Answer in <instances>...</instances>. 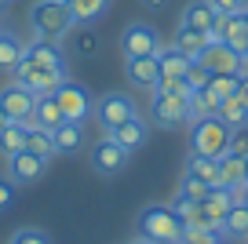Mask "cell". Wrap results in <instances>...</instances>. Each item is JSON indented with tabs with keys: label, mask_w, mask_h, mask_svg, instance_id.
I'll return each mask as SVG.
<instances>
[{
	"label": "cell",
	"mask_w": 248,
	"mask_h": 244,
	"mask_svg": "<svg viewBox=\"0 0 248 244\" xmlns=\"http://www.w3.org/2000/svg\"><path fill=\"white\" fill-rule=\"evenodd\" d=\"M241 22H245V30H248V8H245V11H241Z\"/></svg>",
	"instance_id": "obj_42"
},
{
	"label": "cell",
	"mask_w": 248,
	"mask_h": 244,
	"mask_svg": "<svg viewBox=\"0 0 248 244\" xmlns=\"http://www.w3.org/2000/svg\"><path fill=\"white\" fill-rule=\"evenodd\" d=\"M51 142H55V153H80V146H84V124L80 121H62L59 128L51 131Z\"/></svg>",
	"instance_id": "obj_15"
},
{
	"label": "cell",
	"mask_w": 248,
	"mask_h": 244,
	"mask_svg": "<svg viewBox=\"0 0 248 244\" xmlns=\"http://www.w3.org/2000/svg\"><path fill=\"white\" fill-rule=\"evenodd\" d=\"M157 62H161V80H186V69H190L194 59H186V55L171 44V47H161V51H157Z\"/></svg>",
	"instance_id": "obj_17"
},
{
	"label": "cell",
	"mask_w": 248,
	"mask_h": 244,
	"mask_svg": "<svg viewBox=\"0 0 248 244\" xmlns=\"http://www.w3.org/2000/svg\"><path fill=\"white\" fill-rule=\"evenodd\" d=\"M183 219L171 212V204H146L139 212V237L154 244H183Z\"/></svg>",
	"instance_id": "obj_3"
},
{
	"label": "cell",
	"mask_w": 248,
	"mask_h": 244,
	"mask_svg": "<svg viewBox=\"0 0 248 244\" xmlns=\"http://www.w3.org/2000/svg\"><path fill=\"white\" fill-rule=\"evenodd\" d=\"M150 121H154L157 128H183V124L190 121V99H179V95H168V92H157L154 88Z\"/></svg>",
	"instance_id": "obj_5"
},
{
	"label": "cell",
	"mask_w": 248,
	"mask_h": 244,
	"mask_svg": "<svg viewBox=\"0 0 248 244\" xmlns=\"http://www.w3.org/2000/svg\"><path fill=\"white\" fill-rule=\"evenodd\" d=\"M26 138H30V124H26V121H11L8 128L0 131V157L8 160L11 153L26 150Z\"/></svg>",
	"instance_id": "obj_22"
},
{
	"label": "cell",
	"mask_w": 248,
	"mask_h": 244,
	"mask_svg": "<svg viewBox=\"0 0 248 244\" xmlns=\"http://www.w3.org/2000/svg\"><path fill=\"white\" fill-rule=\"evenodd\" d=\"M44 168H47V157H37L33 150H18V153H11V157H8V179L15 186L37 183V179L44 175Z\"/></svg>",
	"instance_id": "obj_11"
},
{
	"label": "cell",
	"mask_w": 248,
	"mask_h": 244,
	"mask_svg": "<svg viewBox=\"0 0 248 244\" xmlns=\"http://www.w3.org/2000/svg\"><path fill=\"white\" fill-rule=\"evenodd\" d=\"M171 44H175L179 51L186 55V59H201V51L208 47V33H201V30H194V26L179 22V30H175V37H171Z\"/></svg>",
	"instance_id": "obj_18"
},
{
	"label": "cell",
	"mask_w": 248,
	"mask_h": 244,
	"mask_svg": "<svg viewBox=\"0 0 248 244\" xmlns=\"http://www.w3.org/2000/svg\"><path fill=\"white\" fill-rule=\"evenodd\" d=\"M237 99L248 106V73H241V76H237Z\"/></svg>",
	"instance_id": "obj_39"
},
{
	"label": "cell",
	"mask_w": 248,
	"mask_h": 244,
	"mask_svg": "<svg viewBox=\"0 0 248 244\" xmlns=\"http://www.w3.org/2000/svg\"><path fill=\"white\" fill-rule=\"evenodd\" d=\"M212 190H216V186H208L204 179L190 175V171H186V175L179 179V197H186V200H204Z\"/></svg>",
	"instance_id": "obj_28"
},
{
	"label": "cell",
	"mask_w": 248,
	"mask_h": 244,
	"mask_svg": "<svg viewBox=\"0 0 248 244\" xmlns=\"http://www.w3.org/2000/svg\"><path fill=\"white\" fill-rule=\"evenodd\" d=\"M66 80V55L59 40H33L22 47V62L15 66V84L30 88L33 95H51Z\"/></svg>",
	"instance_id": "obj_1"
},
{
	"label": "cell",
	"mask_w": 248,
	"mask_h": 244,
	"mask_svg": "<svg viewBox=\"0 0 248 244\" xmlns=\"http://www.w3.org/2000/svg\"><path fill=\"white\" fill-rule=\"evenodd\" d=\"M8 124H11V117H8V113H4V106H0V131L8 128Z\"/></svg>",
	"instance_id": "obj_40"
},
{
	"label": "cell",
	"mask_w": 248,
	"mask_h": 244,
	"mask_svg": "<svg viewBox=\"0 0 248 244\" xmlns=\"http://www.w3.org/2000/svg\"><path fill=\"white\" fill-rule=\"evenodd\" d=\"M18 62H22V40L11 30H0V73H15Z\"/></svg>",
	"instance_id": "obj_23"
},
{
	"label": "cell",
	"mask_w": 248,
	"mask_h": 244,
	"mask_svg": "<svg viewBox=\"0 0 248 244\" xmlns=\"http://www.w3.org/2000/svg\"><path fill=\"white\" fill-rule=\"evenodd\" d=\"M241 204H245V208H248V186H245V193H241Z\"/></svg>",
	"instance_id": "obj_43"
},
{
	"label": "cell",
	"mask_w": 248,
	"mask_h": 244,
	"mask_svg": "<svg viewBox=\"0 0 248 244\" xmlns=\"http://www.w3.org/2000/svg\"><path fill=\"white\" fill-rule=\"evenodd\" d=\"M157 92H168V95H179V99H190V95H194V88L186 84V80H161V84H157Z\"/></svg>",
	"instance_id": "obj_36"
},
{
	"label": "cell",
	"mask_w": 248,
	"mask_h": 244,
	"mask_svg": "<svg viewBox=\"0 0 248 244\" xmlns=\"http://www.w3.org/2000/svg\"><path fill=\"white\" fill-rule=\"evenodd\" d=\"M109 0H70V11L77 22H92V18H99L102 11H106Z\"/></svg>",
	"instance_id": "obj_30"
},
{
	"label": "cell",
	"mask_w": 248,
	"mask_h": 244,
	"mask_svg": "<svg viewBox=\"0 0 248 244\" xmlns=\"http://www.w3.org/2000/svg\"><path fill=\"white\" fill-rule=\"evenodd\" d=\"M201 62L204 69H208L212 76L216 73H230V76H241V73H248V66H245V55L241 51H233L230 44H223V40H208V47L201 51Z\"/></svg>",
	"instance_id": "obj_7"
},
{
	"label": "cell",
	"mask_w": 248,
	"mask_h": 244,
	"mask_svg": "<svg viewBox=\"0 0 248 244\" xmlns=\"http://www.w3.org/2000/svg\"><path fill=\"white\" fill-rule=\"evenodd\" d=\"M124 76L135 88L154 92L161 84V62H157V55H132V59H124Z\"/></svg>",
	"instance_id": "obj_12"
},
{
	"label": "cell",
	"mask_w": 248,
	"mask_h": 244,
	"mask_svg": "<svg viewBox=\"0 0 248 244\" xmlns=\"http://www.w3.org/2000/svg\"><path fill=\"white\" fill-rule=\"evenodd\" d=\"M186 171L197 179H204L208 186H219V160L216 157H201V153H190L186 160Z\"/></svg>",
	"instance_id": "obj_25"
},
{
	"label": "cell",
	"mask_w": 248,
	"mask_h": 244,
	"mask_svg": "<svg viewBox=\"0 0 248 244\" xmlns=\"http://www.w3.org/2000/svg\"><path fill=\"white\" fill-rule=\"evenodd\" d=\"M219 233L226 237V241H248V208L241 204H233L230 212H226V219H223V226H219Z\"/></svg>",
	"instance_id": "obj_21"
},
{
	"label": "cell",
	"mask_w": 248,
	"mask_h": 244,
	"mask_svg": "<svg viewBox=\"0 0 248 244\" xmlns=\"http://www.w3.org/2000/svg\"><path fill=\"white\" fill-rule=\"evenodd\" d=\"M4 4H8V0H0V11H4Z\"/></svg>",
	"instance_id": "obj_47"
},
{
	"label": "cell",
	"mask_w": 248,
	"mask_h": 244,
	"mask_svg": "<svg viewBox=\"0 0 248 244\" xmlns=\"http://www.w3.org/2000/svg\"><path fill=\"white\" fill-rule=\"evenodd\" d=\"M226 153L248 157V124H241V128H230V150H226Z\"/></svg>",
	"instance_id": "obj_35"
},
{
	"label": "cell",
	"mask_w": 248,
	"mask_h": 244,
	"mask_svg": "<svg viewBox=\"0 0 248 244\" xmlns=\"http://www.w3.org/2000/svg\"><path fill=\"white\" fill-rule=\"evenodd\" d=\"M161 37H157V30L150 22H128L121 30V51L124 59H132V55H157L161 51Z\"/></svg>",
	"instance_id": "obj_9"
},
{
	"label": "cell",
	"mask_w": 248,
	"mask_h": 244,
	"mask_svg": "<svg viewBox=\"0 0 248 244\" xmlns=\"http://www.w3.org/2000/svg\"><path fill=\"white\" fill-rule=\"evenodd\" d=\"M0 106H4V113H8L11 121L30 124L33 106H37V95H33L30 88H22V84H8V88H0Z\"/></svg>",
	"instance_id": "obj_13"
},
{
	"label": "cell",
	"mask_w": 248,
	"mask_h": 244,
	"mask_svg": "<svg viewBox=\"0 0 248 244\" xmlns=\"http://www.w3.org/2000/svg\"><path fill=\"white\" fill-rule=\"evenodd\" d=\"M208 4L219 11V15H241V11L248 8V0H208Z\"/></svg>",
	"instance_id": "obj_37"
},
{
	"label": "cell",
	"mask_w": 248,
	"mask_h": 244,
	"mask_svg": "<svg viewBox=\"0 0 248 244\" xmlns=\"http://www.w3.org/2000/svg\"><path fill=\"white\" fill-rule=\"evenodd\" d=\"M66 37H70V51L84 55V59L99 55V33H95L92 26H80V30H70Z\"/></svg>",
	"instance_id": "obj_24"
},
{
	"label": "cell",
	"mask_w": 248,
	"mask_h": 244,
	"mask_svg": "<svg viewBox=\"0 0 248 244\" xmlns=\"http://www.w3.org/2000/svg\"><path fill=\"white\" fill-rule=\"evenodd\" d=\"M208 92L216 95L219 102L230 99V95H237V76H230V73H216V76L208 80Z\"/></svg>",
	"instance_id": "obj_31"
},
{
	"label": "cell",
	"mask_w": 248,
	"mask_h": 244,
	"mask_svg": "<svg viewBox=\"0 0 248 244\" xmlns=\"http://www.w3.org/2000/svg\"><path fill=\"white\" fill-rule=\"evenodd\" d=\"M230 150V124L219 113L212 117H197L190 121V153H201V157H223Z\"/></svg>",
	"instance_id": "obj_4"
},
{
	"label": "cell",
	"mask_w": 248,
	"mask_h": 244,
	"mask_svg": "<svg viewBox=\"0 0 248 244\" xmlns=\"http://www.w3.org/2000/svg\"><path fill=\"white\" fill-rule=\"evenodd\" d=\"M11 244H51V237H47L44 229H37V226H22V229H15Z\"/></svg>",
	"instance_id": "obj_33"
},
{
	"label": "cell",
	"mask_w": 248,
	"mask_h": 244,
	"mask_svg": "<svg viewBox=\"0 0 248 244\" xmlns=\"http://www.w3.org/2000/svg\"><path fill=\"white\" fill-rule=\"evenodd\" d=\"M62 121H66V113L59 109L55 95H37V106H33V117H30V124H33V128L55 131V128H59Z\"/></svg>",
	"instance_id": "obj_16"
},
{
	"label": "cell",
	"mask_w": 248,
	"mask_h": 244,
	"mask_svg": "<svg viewBox=\"0 0 248 244\" xmlns=\"http://www.w3.org/2000/svg\"><path fill=\"white\" fill-rule=\"evenodd\" d=\"M245 175H248V157H245Z\"/></svg>",
	"instance_id": "obj_46"
},
{
	"label": "cell",
	"mask_w": 248,
	"mask_h": 244,
	"mask_svg": "<svg viewBox=\"0 0 248 244\" xmlns=\"http://www.w3.org/2000/svg\"><path fill=\"white\" fill-rule=\"evenodd\" d=\"M128 157H132V153L124 150L113 135L99 138V142L92 146V168L99 171V175H121V171L128 168Z\"/></svg>",
	"instance_id": "obj_10"
},
{
	"label": "cell",
	"mask_w": 248,
	"mask_h": 244,
	"mask_svg": "<svg viewBox=\"0 0 248 244\" xmlns=\"http://www.w3.org/2000/svg\"><path fill=\"white\" fill-rule=\"evenodd\" d=\"M183 244H223V233L219 229H190L186 226Z\"/></svg>",
	"instance_id": "obj_32"
},
{
	"label": "cell",
	"mask_w": 248,
	"mask_h": 244,
	"mask_svg": "<svg viewBox=\"0 0 248 244\" xmlns=\"http://www.w3.org/2000/svg\"><path fill=\"white\" fill-rule=\"evenodd\" d=\"M219 186L230 190L233 200H241V193H245V186H248L245 157H237V153H223V157H219Z\"/></svg>",
	"instance_id": "obj_14"
},
{
	"label": "cell",
	"mask_w": 248,
	"mask_h": 244,
	"mask_svg": "<svg viewBox=\"0 0 248 244\" xmlns=\"http://www.w3.org/2000/svg\"><path fill=\"white\" fill-rule=\"evenodd\" d=\"M26 150H33L37 157H47V160H51V157H55L51 131H44V128H33V124H30V138H26Z\"/></svg>",
	"instance_id": "obj_29"
},
{
	"label": "cell",
	"mask_w": 248,
	"mask_h": 244,
	"mask_svg": "<svg viewBox=\"0 0 248 244\" xmlns=\"http://www.w3.org/2000/svg\"><path fill=\"white\" fill-rule=\"evenodd\" d=\"M208 80H212V73H208V69H204L201 62L194 59V62H190V69H186V84L197 92V88H208Z\"/></svg>",
	"instance_id": "obj_34"
},
{
	"label": "cell",
	"mask_w": 248,
	"mask_h": 244,
	"mask_svg": "<svg viewBox=\"0 0 248 244\" xmlns=\"http://www.w3.org/2000/svg\"><path fill=\"white\" fill-rule=\"evenodd\" d=\"M30 26L40 40H62L77 26V18L70 11V0H37L30 8Z\"/></svg>",
	"instance_id": "obj_2"
},
{
	"label": "cell",
	"mask_w": 248,
	"mask_h": 244,
	"mask_svg": "<svg viewBox=\"0 0 248 244\" xmlns=\"http://www.w3.org/2000/svg\"><path fill=\"white\" fill-rule=\"evenodd\" d=\"M51 95H55V102H59V109L66 113V121H80L84 124L88 117L95 113V102H92V95H88V88L77 84V80H62Z\"/></svg>",
	"instance_id": "obj_6"
},
{
	"label": "cell",
	"mask_w": 248,
	"mask_h": 244,
	"mask_svg": "<svg viewBox=\"0 0 248 244\" xmlns=\"http://www.w3.org/2000/svg\"><path fill=\"white\" fill-rule=\"evenodd\" d=\"M219 117H223L230 128H241V124H248V106L237 99V95H230V99H223L219 102V109H216Z\"/></svg>",
	"instance_id": "obj_26"
},
{
	"label": "cell",
	"mask_w": 248,
	"mask_h": 244,
	"mask_svg": "<svg viewBox=\"0 0 248 244\" xmlns=\"http://www.w3.org/2000/svg\"><path fill=\"white\" fill-rule=\"evenodd\" d=\"M109 135H113L124 150L132 153V150H139V146H146V121L135 113V117H128V121H124L117 131H109Z\"/></svg>",
	"instance_id": "obj_19"
},
{
	"label": "cell",
	"mask_w": 248,
	"mask_h": 244,
	"mask_svg": "<svg viewBox=\"0 0 248 244\" xmlns=\"http://www.w3.org/2000/svg\"><path fill=\"white\" fill-rule=\"evenodd\" d=\"M15 204V183H8V179H0V212L4 208Z\"/></svg>",
	"instance_id": "obj_38"
},
{
	"label": "cell",
	"mask_w": 248,
	"mask_h": 244,
	"mask_svg": "<svg viewBox=\"0 0 248 244\" xmlns=\"http://www.w3.org/2000/svg\"><path fill=\"white\" fill-rule=\"evenodd\" d=\"M139 109H135V102H132V95H124V92H109V95H102L99 102H95V117H99V124H102V131H117L128 117H135Z\"/></svg>",
	"instance_id": "obj_8"
},
{
	"label": "cell",
	"mask_w": 248,
	"mask_h": 244,
	"mask_svg": "<svg viewBox=\"0 0 248 244\" xmlns=\"http://www.w3.org/2000/svg\"><path fill=\"white\" fill-rule=\"evenodd\" d=\"M132 244H154V241H146V237H135V241Z\"/></svg>",
	"instance_id": "obj_44"
},
{
	"label": "cell",
	"mask_w": 248,
	"mask_h": 244,
	"mask_svg": "<svg viewBox=\"0 0 248 244\" xmlns=\"http://www.w3.org/2000/svg\"><path fill=\"white\" fill-rule=\"evenodd\" d=\"M241 55H245V66H248V47H245V51H241Z\"/></svg>",
	"instance_id": "obj_45"
},
{
	"label": "cell",
	"mask_w": 248,
	"mask_h": 244,
	"mask_svg": "<svg viewBox=\"0 0 248 244\" xmlns=\"http://www.w3.org/2000/svg\"><path fill=\"white\" fill-rule=\"evenodd\" d=\"M219 109V99L208 92V88H197L194 95H190V121H197V117H212Z\"/></svg>",
	"instance_id": "obj_27"
},
{
	"label": "cell",
	"mask_w": 248,
	"mask_h": 244,
	"mask_svg": "<svg viewBox=\"0 0 248 244\" xmlns=\"http://www.w3.org/2000/svg\"><path fill=\"white\" fill-rule=\"evenodd\" d=\"M216 18H219V11L212 8L208 0H190V4H186V11H183V22L194 26V30H201V33H208Z\"/></svg>",
	"instance_id": "obj_20"
},
{
	"label": "cell",
	"mask_w": 248,
	"mask_h": 244,
	"mask_svg": "<svg viewBox=\"0 0 248 244\" xmlns=\"http://www.w3.org/2000/svg\"><path fill=\"white\" fill-rule=\"evenodd\" d=\"M142 4H146V8H164L168 0H142Z\"/></svg>",
	"instance_id": "obj_41"
}]
</instances>
